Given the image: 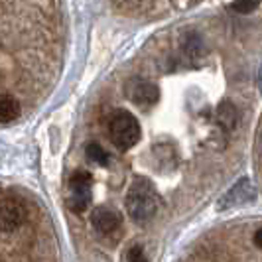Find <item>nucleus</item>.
Wrapping results in <instances>:
<instances>
[{"instance_id":"1","label":"nucleus","mask_w":262,"mask_h":262,"mask_svg":"<svg viewBox=\"0 0 262 262\" xmlns=\"http://www.w3.org/2000/svg\"><path fill=\"white\" fill-rule=\"evenodd\" d=\"M158 205H160V197L150 182L144 178H136L126 193V211L134 219V223H148L156 215Z\"/></svg>"},{"instance_id":"14","label":"nucleus","mask_w":262,"mask_h":262,"mask_svg":"<svg viewBox=\"0 0 262 262\" xmlns=\"http://www.w3.org/2000/svg\"><path fill=\"white\" fill-rule=\"evenodd\" d=\"M128 260H144L142 249L140 247H132L130 252H128Z\"/></svg>"},{"instance_id":"9","label":"nucleus","mask_w":262,"mask_h":262,"mask_svg":"<svg viewBox=\"0 0 262 262\" xmlns=\"http://www.w3.org/2000/svg\"><path fill=\"white\" fill-rule=\"evenodd\" d=\"M20 117V103L12 95H0V124L14 122Z\"/></svg>"},{"instance_id":"15","label":"nucleus","mask_w":262,"mask_h":262,"mask_svg":"<svg viewBox=\"0 0 262 262\" xmlns=\"http://www.w3.org/2000/svg\"><path fill=\"white\" fill-rule=\"evenodd\" d=\"M252 241H254V245H256L258 249H262V227L254 233V238H252Z\"/></svg>"},{"instance_id":"8","label":"nucleus","mask_w":262,"mask_h":262,"mask_svg":"<svg viewBox=\"0 0 262 262\" xmlns=\"http://www.w3.org/2000/svg\"><path fill=\"white\" fill-rule=\"evenodd\" d=\"M215 118H217V124L223 128V130H235L236 124H238V108H236L231 101H223L221 105L217 106V113H215Z\"/></svg>"},{"instance_id":"10","label":"nucleus","mask_w":262,"mask_h":262,"mask_svg":"<svg viewBox=\"0 0 262 262\" xmlns=\"http://www.w3.org/2000/svg\"><path fill=\"white\" fill-rule=\"evenodd\" d=\"M184 53L185 57H189L191 61H195L199 57H203V53H205V43H203V39L199 34L195 32H189L184 39Z\"/></svg>"},{"instance_id":"13","label":"nucleus","mask_w":262,"mask_h":262,"mask_svg":"<svg viewBox=\"0 0 262 262\" xmlns=\"http://www.w3.org/2000/svg\"><path fill=\"white\" fill-rule=\"evenodd\" d=\"M258 4H260V0H235L231 4V10L238 14H250L258 8Z\"/></svg>"},{"instance_id":"3","label":"nucleus","mask_w":262,"mask_h":262,"mask_svg":"<svg viewBox=\"0 0 262 262\" xmlns=\"http://www.w3.org/2000/svg\"><path fill=\"white\" fill-rule=\"evenodd\" d=\"M254 199H256V187L252 185L249 178H241L235 185H231V189H227L221 195V199L217 201V209H236L247 203H252Z\"/></svg>"},{"instance_id":"4","label":"nucleus","mask_w":262,"mask_h":262,"mask_svg":"<svg viewBox=\"0 0 262 262\" xmlns=\"http://www.w3.org/2000/svg\"><path fill=\"white\" fill-rule=\"evenodd\" d=\"M69 207L75 213H83L91 199V176L87 171H75L69 180Z\"/></svg>"},{"instance_id":"2","label":"nucleus","mask_w":262,"mask_h":262,"mask_svg":"<svg viewBox=\"0 0 262 262\" xmlns=\"http://www.w3.org/2000/svg\"><path fill=\"white\" fill-rule=\"evenodd\" d=\"M140 122L128 111H117L108 118V136L118 150H130L140 140Z\"/></svg>"},{"instance_id":"6","label":"nucleus","mask_w":262,"mask_h":262,"mask_svg":"<svg viewBox=\"0 0 262 262\" xmlns=\"http://www.w3.org/2000/svg\"><path fill=\"white\" fill-rule=\"evenodd\" d=\"M126 95L134 105L148 108V106L156 105L160 99V89L156 83L144 81V79H134L130 85L126 87Z\"/></svg>"},{"instance_id":"12","label":"nucleus","mask_w":262,"mask_h":262,"mask_svg":"<svg viewBox=\"0 0 262 262\" xmlns=\"http://www.w3.org/2000/svg\"><path fill=\"white\" fill-rule=\"evenodd\" d=\"M85 152H87V158H89L91 162H95V164H99V166H106V164H108V154L105 152V148L99 146L97 142L87 144Z\"/></svg>"},{"instance_id":"11","label":"nucleus","mask_w":262,"mask_h":262,"mask_svg":"<svg viewBox=\"0 0 262 262\" xmlns=\"http://www.w3.org/2000/svg\"><path fill=\"white\" fill-rule=\"evenodd\" d=\"M162 154H160V150H158L156 146H154V158H156V164L160 171H170L173 166H176V154H173V150H171V146L168 144H162Z\"/></svg>"},{"instance_id":"5","label":"nucleus","mask_w":262,"mask_h":262,"mask_svg":"<svg viewBox=\"0 0 262 262\" xmlns=\"http://www.w3.org/2000/svg\"><path fill=\"white\" fill-rule=\"evenodd\" d=\"M26 221V211L16 199H2L0 201V231L14 233Z\"/></svg>"},{"instance_id":"16","label":"nucleus","mask_w":262,"mask_h":262,"mask_svg":"<svg viewBox=\"0 0 262 262\" xmlns=\"http://www.w3.org/2000/svg\"><path fill=\"white\" fill-rule=\"evenodd\" d=\"M256 85H258V89H260V93H262V63H260V67H258V75H256Z\"/></svg>"},{"instance_id":"7","label":"nucleus","mask_w":262,"mask_h":262,"mask_svg":"<svg viewBox=\"0 0 262 262\" xmlns=\"http://www.w3.org/2000/svg\"><path fill=\"white\" fill-rule=\"evenodd\" d=\"M91 225L93 229L101 235H108L113 231H117L120 225V217L108 207H97L91 213Z\"/></svg>"}]
</instances>
